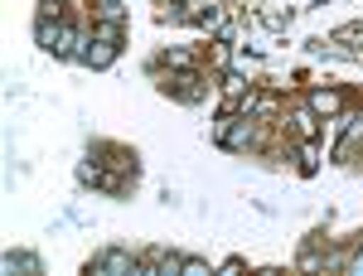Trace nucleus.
I'll list each match as a JSON object with an SVG mask.
<instances>
[{
    "label": "nucleus",
    "mask_w": 363,
    "mask_h": 276,
    "mask_svg": "<svg viewBox=\"0 0 363 276\" xmlns=\"http://www.w3.org/2000/svg\"><path fill=\"white\" fill-rule=\"evenodd\" d=\"M344 272H349V276H363V248H354V252H349V262H344Z\"/></svg>",
    "instance_id": "obj_7"
},
{
    "label": "nucleus",
    "mask_w": 363,
    "mask_h": 276,
    "mask_svg": "<svg viewBox=\"0 0 363 276\" xmlns=\"http://www.w3.org/2000/svg\"><path fill=\"white\" fill-rule=\"evenodd\" d=\"M160 87H165L169 97H179V102H199L203 97V78L199 73H169Z\"/></svg>",
    "instance_id": "obj_3"
},
{
    "label": "nucleus",
    "mask_w": 363,
    "mask_h": 276,
    "mask_svg": "<svg viewBox=\"0 0 363 276\" xmlns=\"http://www.w3.org/2000/svg\"><path fill=\"white\" fill-rule=\"evenodd\" d=\"M87 272L97 276V272H107V276H131L140 272V257H131L126 248H102L92 262H87Z\"/></svg>",
    "instance_id": "obj_1"
},
{
    "label": "nucleus",
    "mask_w": 363,
    "mask_h": 276,
    "mask_svg": "<svg viewBox=\"0 0 363 276\" xmlns=\"http://www.w3.org/2000/svg\"><path fill=\"white\" fill-rule=\"evenodd\" d=\"M208 272V262L203 257H184V276H203Z\"/></svg>",
    "instance_id": "obj_8"
},
{
    "label": "nucleus",
    "mask_w": 363,
    "mask_h": 276,
    "mask_svg": "<svg viewBox=\"0 0 363 276\" xmlns=\"http://www.w3.org/2000/svg\"><path fill=\"white\" fill-rule=\"evenodd\" d=\"M116 49H121V44H107V39H87L83 63H92V68H107V63L116 58Z\"/></svg>",
    "instance_id": "obj_4"
},
{
    "label": "nucleus",
    "mask_w": 363,
    "mask_h": 276,
    "mask_svg": "<svg viewBox=\"0 0 363 276\" xmlns=\"http://www.w3.org/2000/svg\"><path fill=\"white\" fill-rule=\"evenodd\" d=\"M306 102L320 111V116H339V107H344V97H339L335 87H320V92H310Z\"/></svg>",
    "instance_id": "obj_5"
},
{
    "label": "nucleus",
    "mask_w": 363,
    "mask_h": 276,
    "mask_svg": "<svg viewBox=\"0 0 363 276\" xmlns=\"http://www.w3.org/2000/svg\"><path fill=\"white\" fill-rule=\"evenodd\" d=\"M286 131H291L296 140H320V111L301 97V102L291 107V116H286Z\"/></svg>",
    "instance_id": "obj_2"
},
{
    "label": "nucleus",
    "mask_w": 363,
    "mask_h": 276,
    "mask_svg": "<svg viewBox=\"0 0 363 276\" xmlns=\"http://www.w3.org/2000/svg\"><path fill=\"white\" fill-rule=\"evenodd\" d=\"M63 5L68 0H39V20H63Z\"/></svg>",
    "instance_id": "obj_6"
}]
</instances>
